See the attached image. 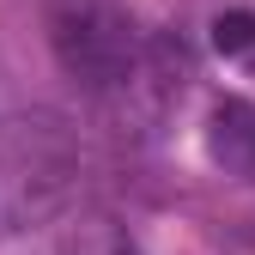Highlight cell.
Masks as SVG:
<instances>
[{
  "instance_id": "obj_6",
  "label": "cell",
  "mask_w": 255,
  "mask_h": 255,
  "mask_svg": "<svg viewBox=\"0 0 255 255\" xmlns=\"http://www.w3.org/2000/svg\"><path fill=\"white\" fill-rule=\"evenodd\" d=\"M213 43L225 49V55L255 49V12H219V18H213Z\"/></svg>"
},
{
  "instance_id": "obj_4",
  "label": "cell",
  "mask_w": 255,
  "mask_h": 255,
  "mask_svg": "<svg viewBox=\"0 0 255 255\" xmlns=\"http://www.w3.org/2000/svg\"><path fill=\"white\" fill-rule=\"evenodd\" d=\"M55 255H134V237L116 213H73Z\"/></svg>"
},
{
  "instance_id": "obj_2",
  "label": "cell",
  "mask_w": 255,
  "mask_h": 255,
  "mask_svg": "<svg viewBox=\"0 0 255 255\" xmlns=\"http://www.w3.org/2000/svg\"><path fill=\"white\" fill-rule=\"evenodd\" d=\"M43 24L61 73L98 104L128 79L140 55V30L122 12V0H43Z\"/></svg>"
},
{
  "instance_id": "obj_3",
  "label": "cell",
  "mask_w": 255,
  "mask_h": 255,
  "mask_svg": "<svg viewBox=\"0 0 255 255\" xmlns=\"http://www.w3.org/2000/svg\"><path fill=\"white\" fill-rule=\"evenodd\" d=\"M188 79H195V61H188L182 37H140V55L134 67H128V79L104 98V110L122 122V134H158L164 128V116L182 104Z\"/></svg>"
},
{
  "instance_id": "obj_7",
  "label": "cell",
  "mask_w": 255,
  "mask_h": 255,
  "mask_svg": "<svg viewBox=\"0 0 255 255\" xmlns=\"http://www.w3.org/2000/svg\"><path fill=\"white\" fill-rule=\"evenodd\" d=\"M6 116H12V79H6V67H0V128H6Z\"/></svg>"
},
{
  "instance_id": "obj_1",
  "label": "cell",
  "mask_w": 255,
  "mask_h": 255,
  "mask_svg": "<svg viewBox=\"0 0 255 255\" xmlns=\"http://www.w3.org/2000/svg\"><path fill=\"white\" fill-rule=\"evenodd\" d=\"M85 195V146L61 110L6 116L0 128V237L67 219Z\"/></svg>"
},
{
  "instance_id": "obj_5",
  "label": "cell",
  "mask_w": 255,
  "mask_h": 255,
  "mask_svg": "<svg viewBox=\"0 0 255 255\" xmlns=\"http://www.w3.org/2000/svg\"><path fill=\"white\" fill-rule=\"evenodd\" d=\"M213 152L225 158L231 170H249L255 164V110L249 104H225L213 122Z\"/></svg>"
}]
</instances>
